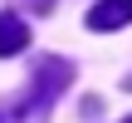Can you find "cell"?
<instances>
[{
    "mask_svg": "<svg viewBox=\"0 0 132 123\" xmlns=\"http://www.w3.org/2000/svg\"><path fill=\"white\" fill-rule=\"evenodd\" d=\"M69 84H73V64H69V59H59V54L39 59V69H34V89H29V104L15 108V123H44L49 108H54V99H59Z\"/></svg>",
    "mask_w": 132,
    "mask_h": 123,
    "instance_id": "6da1fadb",
    "label": "cell"
},
{
    "mask_svg": "<svg viewBox=\"0 0 132 123\" xmlns=\"http://www.w3.org/2000/svg\"><path fill=\"white\" fill-rule=\"evenodd\" d=\"M122 123H132V118H122Z\"/></svg>",
    "mask_w": 132,
    "mask_h": 123,
    "instance_id": "277c9868",
    "label": "cell"
},
{
    "mask_svg": "<svg viewBox=\"0 0 132 123\" xmlns=\"http://www.w3.org/2000/svg\"><path fill=\"white\" fill-rule=\"evenodd\" d=\"M24 44H29V25L20 15H0V59L5 54H20Z\"/></svg>",
    "mask_w": 132,
    "mask_h": 123,
    "instance_id": "3957f363",
    "label": "cell"
},
{
    "mask_svg": "<svg viewBox=\"0 0 132 123\" xmlns=\"http://www.w3.org/2000/svg\"><path fill=\"white\" fill-rule=\"evenodd\" d=\"M132 25V0H98L88 10V30H122Z\"/></svg>",
    "mask_w": 132,
    "mask_h": 123,
    "instance_id": "7a4b0ae2",
    "label": "cell"
}]
</instances>
